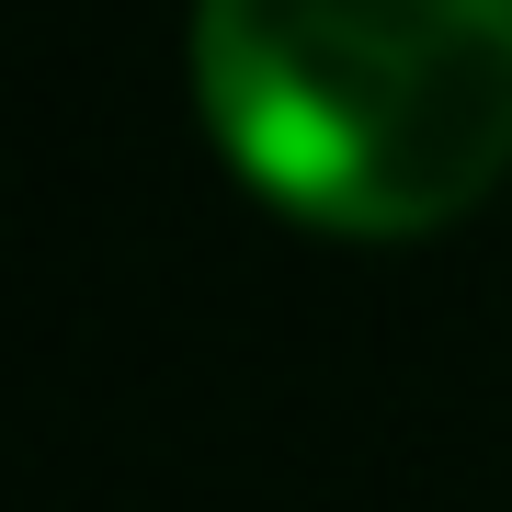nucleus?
Wrapping results in <instances>:
<instances>
[{
	"mask_svg": "<svg viewBox=\"0 0 512 512\" xmlns=\"http://www.w3.org/2000/svg\"><path fill=\"white\" fill-rule=\"evenodd\" d=\"M205 137L330 239H421L512 171V0H194Z\"/></svg>",
	"mask_w": 512,
	"mask_h": 512,
	"instance_id": "f257e3e1",
	"label": "nucleus"
}]
</instances>
